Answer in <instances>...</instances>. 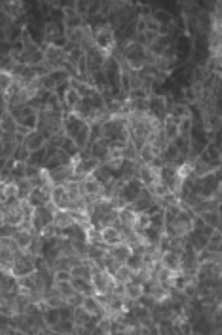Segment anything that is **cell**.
I'll return each mask as SVG.
<instances>
[{
	"mask_svg": "<svg viewBox=\"0 0 222 335\" xmlns=\"http://www.w3.org/2000/svg\"><path fill=\"white\" fill-rule=\"evenodd\" d=\"M91 283L96 295H109L117 282L114 276L108 271L103 270L102 272L92 275Z\"/></svg>",
	"mask_w": 222,
	"mask_h": 335,
	"instance_id": "1",
	"label": "cell"
},
{
	"mask_svg": "<svg viewBox=\"0 0 222 335\" xmlns=\"http://www.w3.org/2000/svg\"><path fill=\"white\" fill-rule=\"evenodd\" d=\"M50 200L54 202L60 210L67 211L71 204V200L63 185L55 186L52 189Z\"/></svg>",
	"mask_w": 222,
	"mask_h": 335,
	"instance_id": "2",
	"label": "cell"
},
{
	"mask_svg": "<svg viewBox=\"0 0 222 335\" xmlns=\"http://www.w3.org/2000/svg\"><path fill=\"white\" fill-rule=\"evenodd\" d=\"M48 170L51 179L55 186L63 185L66 183L74 172L71 166H59Z\"/></svg>",
	"mask_w": 222,
	"mask_h": 335,
	"instance_id": "3",
	"label": "cell"
},
{
	"mask_svg": "<svg viewBox=\"0 0 222 335\" xmlns=\"http://www.w3.org/2000/svg\"><path fill=\"white\" fill-rule=\"evenodd\" d=\"M102 240L107 247H112L123 243V238L117 228L113 226L104 227L100 229Z\"/></svg>",
	"mask_w": 222,
	"mask_h": 335,
	"instance_id": "4",
	"label": "cell"
},
{
	"mask_svg": "<svg viewBox=\"0 0 222 335\" xmlns=\"http://www.w3.org/2000/svg\"><path fill=\"white\" fill-rule=\"evenodd\" d=\"M181 255L171 250L164 251L160 257L162 266L174 271H181Z\"/></svg>",
	"mask_w": 222,
	"mask_h": 335,
	"instance_id": "5",
	"label": "cell"
},
{
	"mask_svg": "<svg viewBox=\"0 0 222 335\" xmlns=\"http://www.w3.org/2000/svg\"><path fill=\"white\" fill-rule=\"evenodd\" d=\"M108 254L115 259L125 264L127 258L133 254L132 248L128 244L123 242L122 244H117L112 247H108Z\"/></svg>",
	"mask_w": 222,
	"mask_h": 335,
	"instance_id": "6",
	"label": "cell"
},
{
	"mask_svg": "<svg viewBox=\"0 0 222 335\" xmlns=\"http://www.w3.org/2000/svg\"><path fill=\"white\" fill-rule=\"evenodd\" d=\"M70 283H71L74 290L78 294H81L83 296H93V295H95V292L93 290V285H92L90 281H86L84 279L71 277Z\"/></svg>",
	"mask_w": 222,
	"mask_h": 335,
	"instance_id": "7",
	"label": "cell"
},
{
	"mask_svg": "<svg viewBox=\"0 0 222 335\" xmlns=\"http://www.w3.org/2000/svg\"><path fill=\"white\" fill-rule=\"evenodd\" d=\"M135 272H136L132 268H130L129 266H127L126 264H124L117 270V272L113 276L117 283L126 285L133 282Z\"/></svg>",
	"mask_w": 222,
	"mask_h": 335,
	"instance_id": "8",
	"label": "cell"
},
{
	"mask_svg": "<svg viewBox=\"0 0 222 335\" xmlns=\"http://www.w3.org/2000/svg\"><path fill=\"white\" fill-rule=\"evenodd\" d=\"M136 213V223L134 229L137 233H145L151 228L153 224L151 215L147 211H137Z\"/></svg>",
	"mask_w": 222,
	"mask_h": 335,
	"instance_id": "9",
	"label": "cell"
},
{
	"mask_svg": "<svg viewBox=\"0 0 222 335\" xmlns=\"http://www.w3.org/2000/svg\"><path fill=\"white\" fill-rule=\"evenodd\" d=\"M136 211H132L127 207H124L118 210V220L120 226L128 227V228L134 229L135 223H136Z\"/></svg>",
	"mask_w": 222,
	"mask_h": 335,
	"instance_id": "10",
	"label": "cell"
},
{
	"mask_svg": "<svg viewBox=\"0 0 222 335\" xmlns=\"http://www.w3.org/2000/svg\"><path fill=\"white\" fill-rule=\"evenodd\" d=\"M53 222L61 231L68 229L75 224L70 214L64 210H59L57 211V213L53 216Z\"/></svg>",
	"mask_w": 222,
	"mask_h": 335,
	"instance_id": "11",
	"label": "cell"
},
{
	"mask_svg": "<svg viewBox=\"0 0 222 335\" xmlns=\"http://www.w3.org/2000/svg\"><path fill=\"white\" fill-rule=\"evenodd\" d=\"M127 299L132 302H137L145 294V286L142 284L132 282L125 285Z\"/></svg>",
	"mask_w": 222,
	"mask_h": 335,
	"instance_id": "12",
	"label": "cell"
},
{
	"mask_svg": "<svg viewBox=\"0 0 222 335\" xmlns=\"http://www.w3.org/2000/svg\"><path fill=\"white\" fill-rule=\"evenodd\" d=\"M88 260H89V258H88ZM69 272L71 277L84 279V280L91 282L92 272H91L90 267H89L88 262L86 264L74 266L70 269Z\"/></svg>",
	"mask_w": 222,
	"mask_h": 335,
	"instance_id": "13",
	"label": "cell"
},
{
	"mask_svg": "<svg viewBox=\"0 0 222 335\" xmlns=\"http://www.w3.org/2000/svg\"><path fill=\"white\" fill-rule=\"evenodd\" d=\"M194 162L185 160L184 163L178 166L177 169V175L178 178L186 180L194 173Z\"/></svg>",
	"mask_w": 222,
	"mask_h": 335,
	"instance_id": "14",
	"label": "cell"
},
{
	"mask_svg": "<svg viewBox=\"0 0 222 335\" xmlns=\"http://www.w3.org/2000/svg\"><path fill=\"white\" fill-rule=\"evenodd\" d=\"M0 191L4 196L7 202L10 201L11 199L16 200L19 196V187H18L15 181L4 184V185L0 186Z\"/></svg>",
	"mask_w": 222,
	"mask_h": 335,
	"instance_id": "15",
	"label": "cell"
},
{
	"mask_svg": "<svg viewBox=\"0 0 222 335\" xmlns=\"http://www.w3.org/2000/svg\"><path fill=\"white\" fill-rule=\"evenodd\" d=\"M59 229L56 226V224L53 222V220L48 224L43 226L41 231L39 233V236L43 239H52L56 238L58 235Z\"/></svg>",
	"mask_w": 222,
	"mask_h": 335,
	"instance_id": "16",
	"label": "cell"
},
{
	"mask_svg": "<svg viewBox=\"0 0 222 335\" xmlns=\"http://www.w3.org/2000/svg\"><path fill=\"white\" fill-rule=\"evenodd\" d=\"M124 162L125 159L123 157H120V158H112V159H108L102 164L105 168H108V170L112 172L118 171L122 169L123 167Z\"/></svg>",
	"mask_w": 222,
	"mask_h": 335,
	"instance_id": "17",
	"label": "cell"
},
{
	"mask_svg": "<svg viewBox=\"0 0 222 335\" xmlns=\"http://www.w3.org/2000/svg\"><path fill=\"white\" fill-rule=\"evenodd\" d=\"M125 264L127 266H129L130 268H132L135 272H137L140 268H142V255L132 254L127 258Z\"/></svg>",
	"mask_w": 222,
	"mask_h": 335,
	"instance_id": "18",
	"label": "cell"
},
{
	"mask_svg": "<svg viewBox=\"0 0 222 335\" xmlns=\"http://www.w3.org/2000/svg\"><path fill=\"white\" fill-rule=\"evenodd\" d=\"M112 326L113 323L107 316L102 317L97 322V327L101 331L103 335H112Z\"/></svg>",
	"mask_w": 222,
	"mask_h": 335,
	"instance_id": "19",
	"label": "cell"
},
{
	"mask_svg": "<svg viewBox=\"0 0 222 335\" xmlns=\"http://www.w3.org/2000/svg\"><path fill=\"white\" fill-rule=\"evenodd\" d=\"M71 274L67 270H57L53 272V282H62V281H70Z\"/></svg>",
	"mask_w": 222,
	"mask_h": 335,
	"instance_id": "20",
	"label": "cell"
},
{
	"mask_svg": "<svg viewBox=\"0 0 222 335\" xmlns=\"http://www.w3.org/2000/svg\"><path fill=\"white\" fill-rule=\"evenodd\" d=\"M102 2H89V7H88V11L87 14L91 16H96L100 13V9H101Z\"/></svg>",
	"mask_w": 222,
	"mask_h": 335,
	"instance_id": "21",
	"label": "cell"
},
{
	"mask_svg": "<svg viewBox=\"0 0 222 335\" xmlns=\"http://www.w3.org/2000/svg\"><path fill=\"white\" fill-rule=\"evenodd\" d=\"M136 34L145 33L147 30L146 20L144 18L138 16L136 24Z\"/></svg>",
	"mask_w": 222,
	"mask_h": 335,
	"instance_id": "22",
	"label": "cell"
},
{
	"mask_svg": "<svg viewBox=\"0 0 222 335\" xmlns=\"http://www.w3.org/2000/svg\"><path fill=\"white\" fill-rule=\"evenodd\" d=\"M145 35H146L147 40H148V47L151 45L154 42L157 41L158 38V33L154 32V31L148 30L147 29L145 32Z\"/></svg>",
	"mask_w": 222,
	"mask_h": 335,
	"instance_id": "23",
	"label": "cell"
},
{
	"mask_svg": "<svg viewBox=\"0 0 222 335\" xmlns=\"http://www.w3.org/2000/svg\"><path fill=\"white\" fill-rule=\"evenodd\" d=\"M158 36H166L169 35V28L168 24H160L158 27Z\"/></svg>",
	"mask_w": 222,
	"mask_h": 335,
	"instance_id": "24",
	"label": "cell"
},
{
	"mask_svg": "<svg viewBox=\"0 0 222 335\" xmlns=\"http://www.w3.org/2000/svg\"><path fill=\"white\" fill-rule=\"evenodd\" d=\"M185 97L190 101H192L196 99V94H195L194 90H193L192 87L186 89V91H185Z\"/></svg>",
	"mask_w": 222,
	"mask_h": 335,
	"instance_id": "25",
	"label": "cell"
}]
</instances>
